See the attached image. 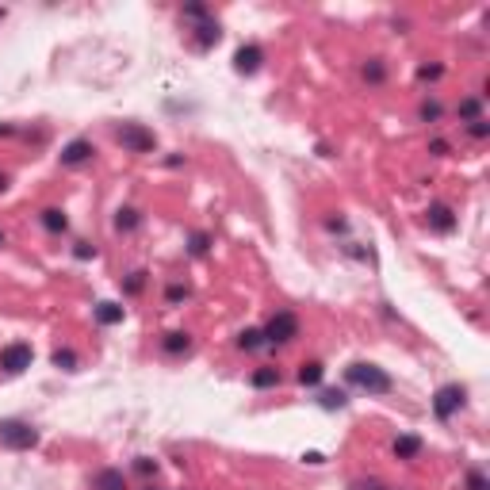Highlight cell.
Returning <instances> with one entry per match:
<instances>
[{
  "label": "cell",
  "mask_w": 490,
  "mask_h": 490,
  "mask_svg": "<svg viewBox=\"0 0 490 490\" xmlns=\"http://www.w3.org/2000/svg\"><path fill=\"white\" fill-rule=\"evenodd\" d=\"M345 379L353 383V387L368 391V395H387V391L395 387V379H391V375L383 372L379 364H364V360L349 364V368H345Z\"/></svg>",
  "instance_id": "6da1fadb"
},
{
  "label": "cell",
  "mask_w": 490,
  "mask_h": 490,
  "mask_svg": "<svg viewBox=\"0 0 490 490\" xmlns=\"http://www.w3.org/2000/svg\"><path fill=\"white\" fill-rule=\"evenodd\" d=\"M0 444L12 448V452H27V448L38 444V429L31 421L8 418V421H0Z\"/></svg>",
  "instance_id": "7a4b0ae2"
},
{
  "label": "cell",
  "mask_w": 490,
  "mask_h": 490,
  "mask_svg": "<svg viewBox=\"0 0 490 490\" xmlns=\"http://www.w3.org/2000/svg\"><path fill=\"white\" fill-rule=\"evenodd\" d=\"M260 333H265V345H288V341L299 337V318L291 310H276Z\"/></svg>",
  "instance_id": "3957f363"
},
{
  "label": "cell",
  "mask_w": 490,
  "mask_h": 490,
  "mask_svg": "<svg viewBox=\"0 0 490 490\" xmlns=\"http://www.w3.org/2000/svg\"><path fill=\"white\" fill-rule=\"evenodd\" d=\"M119 146L127 153H153L158 150V138H153V130H146L142 122H122V127L115 130Z\"/></svg>",
  "instance_id": "277c9868"
},
{
  "label": "cell",
  "mask_w": 490,
  "mask_h": 490,
  "mask_svg": "<svg viewBox=\"0 0 490 490\" xmlns=\"http://www.w3.org/2000/svg\"><path fill=\"white\" fill-rule=\"evenodd\" d=\"M463 402H468V391H463L460 383H444V387L433 395V414H437L440 421H448L463 410Z\"/></svg>",
  "instance_id": "5b68a950"
},
{
  "label": "cell",
  "mask_w": 490,
  "mask_h": 490,
  "mask_svg": "<svg viewBox=\"0 0 490 490\" xmlns=\"http://www.w3.org/2000/svg\"><path fill=\"white\" fill-rule=\"evenodd\" d=\"M31 360H35V353H31L27 341H12V345L0 349V372H4V375H20V372H27Z\"/></svg>",
  "instance_id": "8992f818"
},
{
  "label": "cell",
  "mask_w": 490,
  "mask_h": 490,
  "mask_svg": "<svg viewBox=\"0 0 490 490\" xmlns=\"http://www.w3.org/2000/svg\"><path fill=\"white\" fill-rule=\"evenodd\" d=\"M92 153H96V146L88 142V138H73V142L62 150V165L77 169V165H85V161H92Z\"/></svg>",
  "instance_id": "52a82bcc"
},
{
  "label": "cell",
  "mask_w": 490,
  "mask_h": 490,
  "mask_svg": "<svg viewBox=\"0 0 490 490\" xmlns=\"http://www.w3.org/2000/svg\"><path fill=\"white\" fill-rule=\"evenodd\" d=\"M426 223H429V230H437V234H452L456 230V215H452V207H444V203H433V207L426 211Z\"/></svg>",
  "instance_id": "ba28073f"
},
{
  "label": "cell",
  "mask_w": 490,
  "mask_h": 490,
  "mask_svg": "<svg viewBox=\"0 0 490 490\" xmlns=\"http://www.w3.org/2000/svg\"><path fill=\"white\" fill-rule=\"evenodd\" d=\"M260 62H265V50H260L257 43L241 46V50L234 54V69H238V73H257V69H260Z\"/></svg>",
  "instance_id": "9c48e42d"
},
{
  "label": "cell",
  "mask_w": 490,
  "mask_h": 490,
  "mask_svg": "<svg viewBox=\"0 0 490 490\" xmlns=\"http://www.w3.org/2000/svg\"><path fill=\"white\" fill-rule=\"evenodd\" d=\"M421 437H414V433H402V437H395V444H391V452L398 456V460H418L421 456Z\"/></svg>",
  "instance_id": "30bf717a"
},
{
  "label": "cell",
  "mask_w": 490,
  "mask_h": 490,
  "mask_svg": "<svg viewBox=\"0 0 490 490\" xmlns=\"http://www.w3.org/2000/svg\"><path fill=\"white\" fill-rule=\"evenodd\" d=\"M92 490H127V475L119 468H104L92 475Z\"/></svg>",
  "instance_id": "8fae6325"
},
{
  "label": "cell",
  "mask_w": 490,
  "mask_h": 490,
  "mask_svg": "<svg viewBox=\"0 0 490 490\" xmlns=\"http://www.w3.org/2000/svg\"><path fill=\"white\" fill-rule=\"evenodd\" d=\"M38 223H43L46 234H65V230H69V218H65L62 207H46L43 215H38Z\"/></svg>",
  "instance_id": "7c38bea8"
},
{
  "label": "cell",
  "mask_w": 490,
  "mask_h": 490,
  "mask_svg": "<svg viewBox=\"0 0 490 490\" xmlns=\"http://www.w3.org/2000/svg\"><path fill=\"white\" fill-rule=\"evenodd\" d=\"M218 38H223V27H218L215 20H203L200 27H195V46H200V50H211Z\"/></svg>",
  "instance_id": "4fadbf2b"
},
{
  "label": "cell",
  "mask_w": 490,
  "mask_h": 490,
  "mask_svg": "<svg viewBox=\"0 0 490 490\" xmlns=\"http://www.w3.org/2000/svg\"><path fill=\"white\" fill-rule=\"evenodd\" d=\"M249 383L253 387H280V368H272V364H265V368H257V372L249 375Z\"/></svg>",
  "instance_id": "5bb4252c"
},
{
  "label": "cell",
  "mask_w": 490,
  "mask_h": 490,
  "mask_svg": "<svg viewBox=\"0 0 490 490\" xmlns=\"http://www.w3.org/2000/svg\"><path fill=\"white\" fill-rule=\"evenodd\" d=\"M188 345H192V337H188L184 330H173V333H165V341H161V349H165L169 356H181V353H188Z\"/></svg>",
  "instance_id": "9a60e30c"
},
{
  "label": "cell",
  "mask_w": 490,
  "mask_h": 490,
  "mask_svg": "<svg viewBox=\"0 0 490 490\" xmlns=\"http://www.w3.org/2000/svg\"><path fill=\"white\" fill-rule=\"evenodd\" d=\"M96 322H100V326L122 322V307L119 303H96Z\"/></svg>",
  "instance_id": "2e32d148"
},
{
  "label": "cell",
  "mask_w": 490,
  "mask_h": 490,
  "mask_svg": "<svg viewBox=\"0 0 490 490\" xmlns=\"http://www.w3.org/2000/svg\"><path fill=\"white\" fill-rule=\"evenodd\" d=\"M322 375H326V368L318 364V360H310V364L299 368V383H303V387H318V383H322Z\"/></svg>",
  "instance_id": "e0dca14e"
},
{
  "label": "cell",
  "mask_w": 490,
  "mask_h": 490,
  "mask_svg": "<svg viewBox=\"0 0 490 490\" xmlns=\"http://www.w3.org/2000/svg\"><path fill=\"white\" fill-rule=\"evenodd\" d=\"M138 223H142V215H138L134 207H122L119 215H115V230L122 234H130V230H138Z\"/></svg>",
  "instance_id": "ac0fdd59"
},
{
  "label": "cell",
  "mask_w": 490,
  "mask_h": 490,
  "mask_svg": "<svg viewBox=\"0 0 490 490\" xmlns=\"http://www.w3.org/2000/svg\"><path fill=\"white\" fill-rule=\"evenodd\" d=\"M318 402H322L326 410H345L349 395H345V391H322V395H318Z\"/></svg>",
  "instance_id": "d6986e66"
},
{
  "label": "cell",
  "mask_w": 490,
  "mask_h": 490,
  "mask_svg": "<svg viewBox=\"0 0 490 490\" xmlns=\"http://www.w3.org/2000/svg\"><path fill=\"white\" fill-rule=\"evenodd\" d=\"M456 111H460V119L475 122V119H483V115H479V111H483V100H479V96H468V100H463Z\"/></svg>",
  "instance_id": "ffe728a7"
},
{
  "label": "cell",
  "mask_w": 490,
  "mask_h": 490,
  "mask_svg": "<svg viewBox=\"0 0 490 490\" xmlns=\"http://www.w3.org/2000/svg\"><path fill=\"white\" fill-rule=\"evenodd\" d=\"M265 345V333L260 330H241L238 333V349H245V353H253V349H260Z\"/></svg>",
  "instance_id": "44dd1931"
},
{
  "label": "cell",
  "mask_w": 490,
  "mask_h": 490,
  "mask_svg": "<svg viewBox=\"0 0 490 490\" xmlns=\"http://www.w3.org/2000/svg\"><path fill=\"white\" fill-rule=\"evenodd\" d=\"M383 77H387V65H383L379 58H372L364 65V80H372V85H383Z\"/></svg>",
  "instance_id": "7402d4cb"
},
{
  "label": "cell",
  "mask_w": 490,
  "mask_h": 490,
  "mask_svg": "<svg viewBox=\"0 0 490 490\" xmlns=\"http://www.w3.org/2000/svg\"><path fill=\"white\" fill-rule=\"evenodd\" d=\"M54 368L73 372V368H77V353H73V349H58V353H54Z\"/></svg>",
  "instance_id": "603a6c76"
},
{
  "label": "cell",
  "mask_w": 490,
  "mask_h": 490,
  "mask_svg": "<svg viewBox=\"0 0 490 490\" xmlns=\"http://www.w3.org/2000/svg\"><path fill=\"white\" fill-rule=\"evenodd\" d=\"M184 20H192V23H203V20H211V12L203 4H184Z\"/></svg>",
  "instance_id": "cb8c5ba5"
},
{
  "label": "cell",
  "mask_w": 490,
  "mask_h": 490,
  "mask_svg": "<svg viewBox=\"0 0 490 490\" xmlns=\"http://www.w3.org/2000/svg\"><path fill=\"white\" fill-rule=\"evenodd\" d=\"M207 245H211V234H192V241H188V249H192L195 257H203V253H207Z\"/></svg>",
  "instance_id": "d4e9b609"
},
{
  "label": "cell",
  "mask_w": 490,
  "mask_h": 490,
  "mask_svg": "<svg viewBox=\"0 0 490 490\" xmlns=\"http://www.w3.org/2000/svg\"><path fill=\"white\" fill-rule=\"evenodd\" d=\"M468 490H490L486 475H483L479 468H471V471H468Z\"/></svg>",
  "instance_id": "484cf974"
},
{
  "label": "cell",
  "mask_w": 490,
  "mask_h": 490,
  "mask_svg": "<svg viewBox=\"0 0 490 490\" xmlns=\"http://www.w3.org/2000/svg\"><path fill=\"white\" fill-rule=\"evenodd\" d=\"M134 471H138V475H146V479H150V475H158V463H153L150 456H138V460H134Z\"/></svg>",
  "instance_id": "4316f807"
},
{
  "label": "cell",
  "mask_w": 490,
  "mask_h": 490,
  "mask_svg": "<svg viewBox=\"0 0 490 490\" xmlns=\"http://www.w3.org/2000/svg\"><path fill=\"white\" fill-rule=\"evenodd\" d=\"M165 299H169V307H176V303H184V299H188V288H184V284H173V288H169V291H165Z\"/></svg>",
  "instance_id": "83f0119b"
},
{
  "label": "cell",
  "mask_w": 490,
  "mask_h": 490,
  "mask_svg": "<svg viewBox=\"0 0 490 490\" xmlns=\"http://www.w3.org/2000/svg\"><path fill=\"white\" fill-rule=\"evenodd\" d=\"M421 119H426V122H437V119H440V104H437V100L421 104Z\"/></svg>",
  "instance_id": "f1b7e54d"
},
{
  "label": "cell",
  "mask_w": 490,
  "mask_h": 490,
  "mask_svg": "<svg viewBox=\"0 0 490 490\" xmlns=\"http://www.w3.org/2000/svg\"><path fill=\"white\" fill-rule=\"evenodd\" d=\"M353 490H391V486H383L379 479H356Z\"/></svg>",
  "instance_id": "f546056e"
},
{
  "label": "cell",
  "mask_w": 490,
  "mask_h": 490,
  "mask_svg": "<svg viewBox=\"0 0 490 490\" xmlns=\"http://www.w3.org/2000/svg\"><path fill=\"white\" fill-rule=\"evenodd\" d=\"M468 130H471V138H486V134H490V122H486V119H475Z\"/></svg>",
  "instance_id": "4dcf8cb0"
},
{
  "label": "cell",
  "mask_w": 490,
  "mask_h": 490,
  "mask_svg": "<svg viewBox=\"0 0 490 490\" xmlns=\"http://www.w3.org/2000/svg\"><path fill=\"white\" fill-rule=\"evenodd\" d=\"M440 73H444L440 65H421V73H418V77H421V80H437Z\"/></svg>",
  "instance_id": "1f68e13d"
},
{
  "label": "cell",
  "mask_w": 490,
  "mask_h": 490,
  "mask_svg": "<svg viewBox=\"0 0 490 490\" xmlns=\"http://www.w3.org/2000/svg\"><path fill=\"white\" fill-rule=\"evenodd\" d=\"M142 284H146V272H134V276L127 280V291L134 295V291H142Z\"/></svg>",
  "instance_id": "d6a6232c"
},
{
  "label": "cell",
  "mask_w": 490,
  "mask_h": 490,
  "mask_svg": "<svg viewBox=\"0 0 490 490\" xmlns=\"http://www.w3.org/2000/svg\"><path fill=\"white\" fill-rule=\"evenodd\" d=\"M4 188H8V173H0V192H4Z\"/></svg>",
  "instance_id": "836d02e7"
},
{
  "label": "cell",
  "mask_w": 490,
  "mask_h": 490,
  "mask_svg": "<svg viewBox=\"0 0 490 490\" xmlns=\"http://www.w3.org/2000/svg\"><path fill=\"white\" fill-rule=\"evenodd\" d=\"M0 245H4V230H0Z\"/></svg>",
  "instance_id": "e575fe53"
},
{
  "label": "cell",
  "mask_w": 490,
  "mask_h": 490,
  "mask_svg": "<svg viewBox=\"0 0 490 490\" xmlns=\"http://www.w3.org/2000/svg\"><path fill=\"white\" fill-rule=\"evenodd\" d=\"M0 20H4V8H0Z\"/></svg>",
  "instance_id": "d590c367"
},
{
  "label": "cell",
  "mask_w": 490,
  "mask_h": 490,
  "mask_svg": "<svg viewBox=\"0 0 490 490\" xmlns=\"http://www.w3.org/2000/svg\"><path fill=\"white\" fill-rule=\"evenodd\" d=\"M146 490H158V486H146Z\"/></svg>",
  "instance_id": "8d00e7d4"
}]
</instances>
